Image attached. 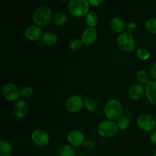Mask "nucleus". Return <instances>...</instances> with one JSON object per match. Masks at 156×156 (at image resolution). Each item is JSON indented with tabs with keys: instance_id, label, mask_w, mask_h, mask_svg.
<instances>
[{
	"instance_id": "obj_1",
	"label": "nucleus",
	"mask_w": 156,
	"mask_h": 156,
	"mask_svg": "<svg viewBox=\"0 0 156 156\" xmlns=\"http://www.w3.org/2000/svg\"><path fill=\"white\" fill-rule=\"evenodd\" d=\"M53 15L51 9L46 5L39 6L33 14L34 22L39 27H46L52 21Z\"/></svg>"
},
{
	"instance_id": "obj_2",
	"label": "nucleus",
	"mask_w": 156,
	"mask_h": 156,
	"mask_svg": "<svg viewBox=\"0 0 156 156\" xmlns=\"http://www.w3.org/2000/svg\"><path fill=\"white\" fill-rule=\"evenodd\" d=\"M104 112L108 120L114 121L118 120L121 116H123V107L119 101L111 99L105 105Z\"/></svg>"
},
{
	"instance_id": "obj_3",
	"label": "nucleus",
	"mask_w": 156,
	"mask_h": 156,
	"mask_svg": "<svg viewBox=\"0 0 156 156\" xmlns=\"http://www.w3.org/2000/svg\"><path fill=\"white\" fill-rule=\"evenodd\" d=\"M69 12L76 17H82L89 12L90 4L87 0H70L68 2Z\"/></svg>"
},
{
	"instance_id": "obj_4",
	"label": "nucleus",
	"mask_w": 156,
	"mask_h": 156,
	"mask_svg": "<svg viewBox=\"0 0 156 156\" xmlns=\"http://www.w3.org/2000/svg\"><path fill=\"white\" fill-rule=\"evenodd\" d=\"M117 43L119 48L126 53L133 51L136 47L135 39L131 34L126 31L120 34V35L117 37Z\"/></svg>"
},
{
	"instance_id": "obj_5",
	"label": "nucleus",
	"mask_w": 156,
	"mask_h": 156,
	"mask_svg": "<svg viewBox=\"0 0 156 156\" xmlns=\"http://www.w3.org/2000/svg\"><path fill=\"white\" fill-rule=\"evenodd\" d=\"M118 129L117 123L113 120H106L101 122L100 124L98 125V133L101 136L108 138V137L114 136V135H116Z\"/></svg>"
},
{
	"instance_id": "obj_6",
	"label": "nucleus",
	"mask_w": 156,
	"mask_h": 156,
	"mask_svg": "<svg viewBox=\"0 0 156 156\" xmlns=\"http://www.w3.org/2000/svg\"><path fill=\"white\" fill-rule=\"evenodd\" d=\"M137 126L143 131H153L156 126L155 119L150 114H142L137 118Z\"/></svg>"
},
{
	"instance_id": "obj_7",
	"label": "nucleus",
	"mask_w": 156,
	"mask_h": 156,
	"mask_svg": "<svg viewBox=\"0 0 156 156\" xmlns=\"http://www.w3.org/2000/svg\"><path fill=\"white\" fill-rule=\"evenodd\" d=\"M31 140L34 143L39 147H45L50 143V137L47 131L37 129L31 133Z\"/></svg>"
},
{
	"instance_id": "obj_8",
	"label": "nucleus",
	"mask_w": 156,
	"mask_h": 156,
	"mask_svg": "<svg viewBox=\"0 0 156 156\" xmlns=\"http://www.w3.org/2000/svg\"><path fill=\"white\" fill-rule=\"evenodd\" d=\"M66 108L71 113H77L82 109L84 106V101L79 95H73L69 98L65 103Z\"/></svg>"
},
{
	"instance_id": "obj_9",
	"label": "nucleus",
	"mask_w": 156,
	"mask_h": 156,
	"mask_svg": "<svg viewBox=\"0 0 156 156\" xmlns=\"http://www.w3.org/2000/svg\"><path fill=\"white\" fill-rule=\"evenodd\" d=\"M3 97L9 101H17L21 96L20 89L15 84L7 83L2 88Z\"/></svg>"
},
{
	"instance_id": "obj_10",
	"label": "nucleus",
	"mask_w": 156,
	"mask_h": 156,
	"mask_svg": "<svg viewBox=\"0 0 156 156\" xmlns=\"http://www.w3.org/2000/svg\"><path fill=\"white\" fill-rule=\"evenodd\" d=\"M67 140L70 146L73 147H80L83 146L85 141L84 134L78 129H73L70 131L67 136Z\"/></svg>"
},
{
	"instance_id": "obj_11",
	"label": "nucleus",
	"mask_w": 156,
	"mask_h": 156,
	"mask_svg": "<svg viewBox=\"0 0 156 156\" xmlns=\"http://www.w3.org/2000/svg\"><path fill=\"white\" fill-rule=\"evenodd\" d=\"M97 39L98 31L94 27H87L82 31V35H81V40L83 44L88 46L94 44Z\"/></svg>"
},
{
	"instance_id": "obj_12",
	"label": "nucleus",
	"mask_w": 156,
	"mask_h": 156,
	"mask_svg": "<svg viewBox=\"0 0 156 156\" xmlns=\"http://www.w3.org/2000/svg\"><path fill=\"white\" fill-rule=\"evenodd\" d=\"M24 37L27 40L31 41H36L42 38V30L41 27L37 25H30L26 27L24 32Z\"/></svg>"
},
{
	"instance_id": "obj_13",
	"label": "nucleus",
	"mask_w": 156,
	"mask_h": 156,
	"mask_svg": "<svg viewBox=\"0 0 156 156\" xmlns=\"http://www.w3.org/2000/svg\"><path fill=\"white\" fill-rule=\"evenodd\" d=\"M13 113L15 117L19 119H23L28 113V105L24 100H18L14 104Z\"/></svg>"
},
{
	"instance_id": "obj_14",
	"label": "nucleus",
	"mask_w": 156,
	"mask_h": 156,
	"mask_svg": "<svg viewBox=\"0 0 156 156\" xmlns=\"http://www.w3.org/2000/svg\"><path fill=\"white\" fill-rule=\"evenodd\" d=\"M146 93V90L143 88V85L140 83L133 84L131 85L128 91V94L129 98L133 100H140L143 98L144 94Z\"/></svg>"
},
{
	"instance_id": "obj_15",
	"label": "nucleus",
	"mask_w": 156,
	"mask_h": 156,
	"mask_svg": "<svg viewBox=\"0 0 156 156\" xmlns=\"http://www.w3.org/2000/svg\"><path fill=\"white\" fill-rule=\"evenodd\" d=\"M146 94L148 100L152 105H156V81H151L146 85Z\"/></svg>"
},
{
	"instance_id": "obj_16",
	"label": "nucleus",
	"mask_w": 156,
	"mask_h": 156,
	"mask_svg": "<svg viewBox=\"0 0 156 156\" xmlns=\"http://www.w3.org/2000/svg\"><path fill=\"white\" fill-rule=\"evenodd\" d=\"M111 28L116 33H123L124 29H126V24L124 21L120 17H114L110 21Z\"/></svg>"
},
{
	"instance_id": "obj_17",
	"label": "nucleus",
	"mask_w": 156,
	"mask_h": 156,
	"mask_svg": "<svg viewBox=\"0 0 156 156\" xmlns=\"http://www.w3.org/2000/svg\"><path fill=\"white\" fill-rule=\"evenodd\" d=\"M42 41L44 44L48 46L54 45L56 44L58 41V37L55 32L53 31H47L43 34Z\"/></svg>"
},
{
	"instance_id": "obj_18",
	"label": "nucleus",
	"mask_w": 156,
	"mask_h": 156,
	"mask_svg": "<svg viewBox=\"0 0 156 156\" xmlns=\"http://www.w3.org/2000/svg\"><path fill=\"white\" fill-rule=\"evenodd\" d=\"M12 151V146L9 142L5 140H0V155L9 156Z\"/></svg>"
},
{
	"instance_id": "obj_19",
	"label": "nucleus",
	"mask_w": 156,
	"mask_h": 156,
	"mask_svg": "<svg viewBox=\"0 0 156 156\" xmlns=\"http://www.w3.org/2000/svg\"><path fill=\"white\" fill-rule=\"evenodd\" d=\"M67 15L64 12H57L52 18V22L56 26H62L66 23Z\"/></svg>"
},
{
	"instance_id": "obj_20",
	"label": "nucleus",
	"mask_w": 156,
	"mask_h": 156,
	"mask_svg": "<svg viewBox=\"0 0 156 156\" xmlns=\"http://www.w3.org/2000/svg\"><path fill=\"white\" fill-rule=\"evenodd\" d=\"M98 15L94 12H89L85 15V22L90 27H94L98 24Z\"/></svg>"
},
{
	"instance_id": "obj_21",
	"label": "nucleus",
	"mask_w": 156,
	"mask_h": 156,
	"mask_svg": "<svg viewBox=\"0 0 156 156\" xmlns=\"http://www.w3.org/2000/svg\"><path fill=\"white\" fill-rule=\"evenodd\" d=\"M59 156H76V151L70 145H63L59 149Z\"/></svg>"
},
{
	"instance_id": "obj_22",
	"label": "nucleus",
	"mask_w": 156,
	"mask_h": 156,
	"mask_svg": "<svg viewBox=\"0 0 156 156\" xmlns=\"http://www.w3.org/2000/svg\"><path fill=\"white\" fill-rule=\"evenodd\" d=\"M136 79L140 84H146L150 82V76L146 70H140L136 73Z\"/></svg>"
},
{
	"instance_id": "obj_23",
	"label": "nucleus",
	"mask_w": 156,
	"mask_h": 156,
	"mask_svg": "<svg viewBox=\"0 0 156 156\" xmlns=\"http://www.w3.org/2000/svg\"><path fill=\"white\" fill-rule=\"evenodd\" d=\"M84 106L88 111H94L98 108V102L93 98L88 97L84 101Z\"/></svg>"
},
{
	"instance_id": "obj_24",
	"label": "nucleus",
	"mask_w": 156,
	"mask_h": 156,
	"mask_svg": "<svg viewBox=\"0 0 156 156\" xmlns=\"http://www.w3.org/2000/svg\"><path fill=\"white\" fill-rule=\"evenodd\" d=\"M130 124V120L127 116H121L120 118L117 120V125L118 126V129L124 130V129H127L128 126Z\"/></svg>"
},
{
	"instance_id": "obj_25",
	"label": "nucleus",
	"mask_w": 156,
	"mask_h": 156,
	"mask_svg": "<svg viewBox=\"0 0 156 156\" xmlns=\"http://www.w3.org/2000/svg\"><path fill=\"white\" fill-rule=\"evenodd\" d=\"M137 57L141 60H147L149 57H150V52L148 49L145 48V47H142L137 50L136 51Z\"/></svg>"
},
{
	"instance_id": "obj_26",
	"label": "nucleus",
	"mask_w": 156,
	"mask_h": 156,
	"mask_svg": "<svg viewBox=\"0 0 156 156\" xmlns=\"http://www.w3.org/2000/svg\"><path fill=\"white\" fill-rule=\"evenodd\" d=\"M146 27L150 33L156 34V18H151L146 22Z\"/></svg>"
},
{
	"instance_id": "obj_27",
	"label": "nucleus",
	"mask_w": 156,
	"mask_h": 156,
	"mask_svg": "<svg viewBox=\"0 0 156 156\" xmlns=\"http://www.w3.org/2000/svg\"><path fill=\"white\" fill-rule=\"evenodd\" d=\"M82 45H83V43H82V40L79 38H73L69 42V47L73 51L79 50L82 48Z\"/></svg>"
},
{
	"instance_id": "obj_28",
	"label": "nucleus",
	"mask_w": 156,
	"mask_h": 156,
	"mask_svg": "<svg viewBox=\"0 0 156 156\" xmlns=\"http://www.w3.org/2000/svg\"><path fill=\"white\" fill-rule=\"evenodd\" d=\"M21 96L24 98H29L33 94V88L30 86H24L20 89Z\"/></svg>"
},
{
	"instance_id": "obj_29",
	"label": "nucleus",
	"mask_w": 156,
	"mask_h": 156,
	"mask_svg": "<svg viewBox=\"0 0 156 156\" xmlns=\"http://www.w3.org/2000/svg\"><path fill=\"white\" fill-rule=\"evenodd\" d=\"M126 32L132 34L136 30V22H134V21H129L126 24Z\"/></svg>"
},
{
	"instance_id": "obj_30",
	"label": "nucleus",
	"mask_w": 156,
	"mask_h": 156,
	"mask_svg": "<svg viewBox=\"0 0 156 156\" xmlns=\"http://www.w3.org/2000/svg\"><path fill=\"white\" fill-rule=\"evenodd\" d=\"M83 146H85V149H88V150H92V149H94L95 148L96 144L93 140H86L85 141V143H84Z\"/></svg>"
},
{
	"instance_id": "obj_31",
	"label": "nucleus",
	"mask_w": 156,
	"mask_h": 156,
	"mask_svg": "<svg viewBox=\"0 0 156 156\" xmlns=\"http://www.w3.org/2000/svg\"><path fill=\"white\" fill-rule=\"evenodd\" d=\"M150 73L151 75H152V78H153L154 79H155L156 81V62H154L152 65V66H151Z\"/></svg>"
},
{
	"instance_id": "obj_32",
	"label": "nucleus",
	"mask_w": 156,
	"mask_h": 156,
	"mask_svg": "<svg viewBox=\"0 0 156 156\" xmlns=\"http://www.w3.org/2000/svg\"><path fill=\"white\" fill-rule=\"evenodd\" d=\"M149 140H150L151 143L156 145V130L152 131V133L149 135Z\"/></svg>"
},
{
	"instance_id": "obj_33",
	"label": "nucleus",
	"mask_w": 156,
	"mask_h": 156,
	"mask_svg": "<svg viewBox=\"0 0 156 156\" xmlns=\"http://www.w3.org/2000/svg\"><path fill=\"white\" fill-rule=\"evenodd\" d=\"M88 2L91 6H98L103 3V1L102 0H90Z\"/></svg>"
},
{
	"instance_id": "obj_34",
	"label": "nucleus",
	"mask_w": 156,
	"mask_h": 156,
	"mask_svg": "<svg viewBox=\"0 0 156 156\" xmlns=\"http://www.w3.org/2000/svg\"><path fill=\"white\" fill-rule=\"evenodd\" d=\"M154 156H156V150H155V153H154Z\"/></svg>"
},
{
	"instance_id": "obj_35",
	"label": "nucleus",
	"mask_w": 156,
	"mask_h": 156,
	"mask_svg": "<svg viewBox=\"0 0 156 156\" xmlns=\"http://www.w3.org/2000/svg\"><path fill=\"white\" fill-rule=\"evenodd\" d=\"M9 156H12V155H9Z\"/></svg>"
}]
</instances>
